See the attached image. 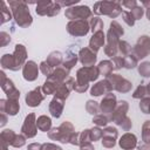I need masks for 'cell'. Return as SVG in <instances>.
Listing matches in <instances>:
<instances>
[{
	"label": "cell",
	"instance_id": "obj_1",
	"mask_svg": "<svg viewBox=\"0 0 150 150\" xmlns=\"http://www.w3.org/2000/svg\"><path fill=\"white\" fill-rule=\"evenodd\" d=\"M27 52L23 45H16L13 54H5L1 57V66L2 68L11 69V70H19L26 63Z\"/></svg>",
	"mask_w": 150,
	"mask_h": 150
},
{
	"label": "cell",
	"instance_id": "obj_2",
	"mask_svg": "<svg viewBox=\"0 0 150 150\" xmlns=\"http://www.w3.org/2000/svg\"><path fill=\"white\" fill-rule=\"evenodd\" d=\"M123 34H124V30L121 27V25L116 20H112L110 22V28L107 33V45L104 46V53L109 57L112 59V57L117 56L120 38Z\"/></svg>",
	"mask_w": 150,
	"mask_h": 150
},
{
	"label": "cell",
	"instance_id": "obj_3",
	"mask_svg": "<svg viewBox=\"0 0 150 150\" xmlns=\"http://www.w3.org/2000/svg\"><path fill=\"white\" fill-rule=\"evenodd\" d=\"M100 71L97 67H82L76 73V81L74 84V90L77 93H84L88 87L89 82L97 80Z\"/></svg>",
	"mask_w": 150,
	"mask_h": 150
},
{
	"label": "cell",
	"instance_id": "obj_4",
	"mask_svg": "<svg viewBox=\"0 0 150 150\" xmlns=\"http://www.w3.org/2000/svg\"><path fill=\"white\" fill-rule=\"evenodd\" d=\"M8 6L12 9V14L15 22L20 27L27 28L32 25L33 18L29 13L28 5L25 1H8Z\"/></svg>",
	"mask_w": 150,
	"mask_h": 150
},
{
	"label": "cell",
	"instance_id": "obj_5",
	"mask_svg": "<svg viewBox=\"0 0 150 150\" xmlns=\"http://www.w3.org/2000/svg\"><path fill=\"white\" fill-rule=\"evenodd\" d=\"M94 13L115 19L122 13V5L120 1H97L94 5Z\"/></svg>",
	"mask_w": 150,
	"mask_h": 150
},
{
	"label": "cell",
	"instance_id": "obj_6",
	"mask_svg": "<svg viewBox=\"0 0 150 150\" xmlns=\"http://www.w3.org/2000/svg\"><path fill=\"white\" fill-rule=\"evenodd\" d=\"M74 132V125L70 122L64 121L60 127L52 128L48 131V137L53 141H59L61 143H69L70 136Z\"/></svg>",
	"mask_w": 150,
	"mask_h": 150
},
{
	"label": "cell",
	"instance_id": "obj_7",
	"mask_svg": "<svg viewBox=\"0 0 150 150\" xmlns=\"http://www.w3.org/2000/svg\"><path fill=\"white\" fill-rule=\"evenodd\" d=\"M150 54V38L148 35H142L138 38L136 45L132 48V55L137 59H144Z\"/></svg>",
	"mask_w": 150,
	"mask_h": 150
},
{
	"label": "cell",
	"instance_id": "obj_8",
	"mask_svg": "<svg viewBox=\"0 0 150 150\" xmlns=\"http://www.w3.org/2000/svg\"><path fill=\"white\" fill-rule=\"evenodd\" d=\"M105 79L110 82V84L112 87V90H117L118 93H128V91L131 90V87H132L131 82L128 81L127 79L122 77L118 74H112L111 73Z\"/></svg>",
	"mask_w": 150,
	"mask_h": 150
},
{
	"label": "cell",
	"instance_id": "obj_9",
	"mask_svg": "<svg viewBox=\"0 0 150 150\" xmlns=\"http://www.w3.org/2000/svg\"><path fill=\"white\" fill-rule=\"evenodd\" d=\"M64 15L70 21H74V20H87L88 18L91 16V9L88 6H76V7L74 6V7L67 8Z\"/></svg>",
	"mask_w": 150,
	"mask_h": 150
},
{
	"label": "cell",
	"instance_id": "obj_10",
	"mask_svg": "<svg viewBox=\"0 0 150 150\" xmlns=\"http://www.w3.org/2000/svg\"><path fill=\"white\" fill-rule=\"evenodd\" d=\"M89 30L90 26L87 20H74L67 23V32L73 36H84Z\"/></svg>",
	"mask_w": 150,
	"mask_h": 150
},
{
	"label": "cell",
	"instance_id": "obj_11",
	"mask_svg": "<svg viewBox=\"0 0 150 150\" xmlns=\"http://www.w3.org/2000/svg\"><path fill=\"white\" fill-rule=\"evenodd\" d=\"M36 14L39 15H47V16H55L60 13L61 6L59 2L53 1H41L36 4Z\"/></svg>",
	"mask_w": 150,
	"mask_h": 150
},
{
	"label": "cell",
	"instance_id": "obj_12",
	"mask_svg": "<svg viewBox=\"0 0 150 150\" xmlns=\"http://www.w3.org/2000/svg\"><path fill=\"white\" fill-rule=\"evenodd\" d=\"M128 109H129V104L127 101H120L117 102V105L115 108V110L110 114L109 116V120L112 121L114 123H116L117 125L121 127L122 122L127 118V112H128Z\"/></svg>",
	"mask_w": 150,
	"mask_h": 150
},
{
	"label": "cell",
	"instance_id": "obj_13",
	"mask_svg": "<svg viewBox=\"0 0 150 150\" xmlns=\"http://www.w3.org/2000/svg\"><path fill=\"white\" fill-rule=\"evenodd\" d=\"M1 88L6 93L8 100H19L20 97V91L15 88L14 83L12 80H9L4 71H1Z\"/></svg>",
	"mask_w": 150,
	"mask_h": 150
},
{
	"label": "cell",
	"instance_id": "obj_14",
	"mask_svg": "<svg viewBox=\"0 0 150 150\" xmlns=\"http://www.w3.org/2000/svg\"><path fill=\"white\" fill-rule=\"evenodd\" d=\"M38 132V125H36V120H35V114H29L26 116L25 122L21 127V134L25 135L28 138H32L36 135Z\"/></svg>",
	"mask_w": 150,
	"mask_h": 150
},
{
	"label": "cell",
	"instance_id": "obj_15",
	"mask_svg": "<svg viewBox=\"0 0 150 150\" xmlns=\"http://www.w3.org/2000/svg\"><path fill=\"white\" fill-rule=\"evenodd\" d=\"M25 100H26V104L28 107L35 108V107L40 105L41 102L45 100V94L42 91V87H36L35 89H33L29 93H27Z\"/></svg>",
	"mask_w": 150,
	"mask_h": 150
},
{
	"label": "cell",
	"instance_id": "obj_16",
	"mask_svg": "<svg viewBox=\"0 0 150 150\" xmlns=\"http://www.w3.org/2000/svg\"><path fill=\"white\" fill-rule=\"evenodd\" d=\"M74 84H75V80L73 77H68L67 80H64L62 83L59 84L55 94H54V97H57V98H61V100H66L70 91L74 89Z\"/></svg>",
	"mask_w": 150,
	"mask_h": 150
},
{
	"label": "cell",
	"instance_id": "obj_17",
	"mask_svg": "<svg viewBox=\"0 0 150 150\" xmlns=\"http://www.w3.org/2000/svg\"><path fill=\"white\" fill-rule=\"evenodd\" d=\"M118 136L117 129L114 127H107L103 130V136H102V145L104 148H114L116 144V138Z\"/></svg>",
	"mask_w": 150,
	"mask_h": 150
},
{
	"label": "cell",
	"instance_id": "obj_18",
	"mask_svg": "<svg viewBox=\"0 0 150 150\" xmlns=\"http://www.w3.org/2000/svg\"><path fill=\"white\" fill-rule=\"evenodd\" d=\"M79 60L83 67H93L96 62V53H94L89 47L81 48L79 52Z\"/></svg>",
	"mask_w": 150,
	"mask_h": 150
},
{
	"label": "cell",
	"instance_id": "obj_19",
	"mask_svg": "<svg viewBox=\"0 0 150 150\" xmlns=\"http://www.w3.org/2000/svg\"><path fill=\"white\" fill-rule=\"evenodd\" d=\"M116 105H117L116 96L112 93H109V94L104 95V97L102 98L101 104H100V110L104 115H108V114H111L115 110Z\"/></svg>",
	"mask_w": 150,
	"mask_h": 150
},
{
	"label": "cell",
	"instance_id": "obj_20",
	"mask_svg": "<svg viewBox=\"0 0 150 150\" xmlns=\"http://www.w3.org/2000/svg\"><path fill=\"white\" fill-rule=\"evenodd\" d=\"M112 87L110 84V82L104 79L102 81H98L97 83H95L91 88H90V95L91 96H101V95H107L109 93H111Z\"/></svg>",
	"mask_w": 150,
	"mask_h": 150
},
{
	"label": "cell",
	"instance_id": "obj_21",
	"mask_svg": "<svg viewBox=\"0 0 150 150\" xmlns=\"http://www.w3.org/2000/svg\"><path fill=\"white\" fill-rule=\"evenodd\" d=\"M22 75L26 81H35L39 75V67L34 61H27L22 67Z\"/></svg>",
	"mask_w": 150,
	"mask_h": 150
},
{
	"label": "cell",
	"instance_id": "obj_22",
	"mask_svg": "<svg viewBox=\"0 0 150 150\" xmlns=\"http://www.w3.org/2000/svg\"><path fill=\"white\" fill-rule=\"evenodd\" d=\"M0 107H1V112H5L9 116H14L19 112L20 110V104L18 103L16 100H0Z\"/></svg>",
	"mask_w": 150,
	"mask_h": 150
},
{
	"label": "cell",
	"instance_id": "obj_23",
	"mask_svg": "<svg viewBox=\"0 0 150 150\" xmlns=\"http://www.w3.org/2000/svg\"><path fill=\"white\" fill-rule=\"evenodd\" d=\"M118 144L124 150H134L136 148V145H137V138H136V136L134 134L127 132L120 138Z\"/></svg>",
	"mask_w": 150,
	"mask_h": 150
},
{
	"label": "cell",
	"instance_id": "obj_24",
	"mask_svg": "<svg viewBox=\"0 0 150 150\" xmlns=\"http://www.w3.org/2000/svg\"><path fill=\"white\" fill-rule=\"evenodd\" d=\"M104 41H105V35H104V33H103L102 30H101V32H97V33L93 34L91 39L89 40V48H90L94 53H96V52H98V49H100L101 47H103Z\"/></svg>",
	"mask_w": 150,
	"mask_h": 150
},
{
	"label": "cell",
	"instance_id": "obj_25",
	"mask_svg": "<svg viewBox=\"0 0 150 150\" xmlns=\"http://www.w3.org/2000/svg\"><path fill=\"white\" fill-rule=\"evenodd\" d=\"M63 107H64V100L54 97L49 103V112H50V115L53 117H55V118H59L62 115Z\"/></svg>",
	"mask_w": 150,
	"mask_h": 150
},
{
	"label": "cell",
	"instance_id": "obj_26",
	"mask_svg": "<svg viewBox=\"0 0 150 150\" xmlns=\"http://www.w3.org/2000/svg\"><path fill=\"white\" fill-rule=\"evenodd\" d=\"M68 75H69V70L66 69V68L62 66V67H57L56 69H54L53 73H52V75L48 76L47 79H49V80L54 81L55 83L60 84V83H62L64 80H67V79L69 77Z\"/></svg>",
	"mask_w": 150,
	"mask_h": 150
},
{
	"label": "cell",
	"instance_id": "obj_27",
	"mask_svg": "<svg viewBox=\"0 0 150 150\" xmlns=\"http://www.w3.org/2000/svg\"><path fill=\"white\" fill-rule=\"evenodd\" d=\"M36 125L40 131L47 132L52 129V120H50V117H48L46 115H41L36 120Z\"/></svg>",
	"mask_w": 150,
	"mask_h": 150
},
{
	"label": "cell",
	"instance_id": "obj_28",
	"mask_svg": "<svg viewBox=\"0 0 150 150\" xmlns=\"http://www.w3.org/2000/svg\"><path fill=\"white\" fill-rule=\"evenodd\" d=\"M46 62H47L52 68H53V67H56V68H57V66H60V64L62 63V54H61L60 52H52V53L48 55Z\"/></svg>",
	"mask_w": 150,
	"mask_h": 150
},
{
	"label": "cell",
	"instance_id": "obj_29",
	"mask_svg": "<svg viewBox=\"0 0 150 150\" xmlns=\"http://www.w3.org/2000/svg\"><path fill=\"white\" fill-rule=\"evenodd\" d=\"M97 69L100 71V75H104L105 77L111 74L114 67H112V62L111 61H108V60H104V61H101L97 66Z\"/></svg>",
	"mask_w": 150,
	"mask_h": 150
},
{
	"label": "cell",
	"instance_id": "obj_30",
	"mask_svg": "<svg viewBox=\"0 0 150 150\" xmlns=\"http://www.w3.org/2000/svg\"><path fill=\"white\" fill-rule=\"evenodd\" d=\"M77 57H79V55H76L75 53H71L70 50H68V53H67V57H66V60L63 61L62 66H63L66 69L70 70V69L76 64V62H77Z\"/></svg>",
	"mask_w": 150,
	"mask_h": 150
},
{
	"label": "cell",
	"instance_id": "obj_31",
	"mask_svg": "<svg viewBox=\"0 0 150 150\" xmlns=\"http://www.w3.org/2000/svg\"><path fill=\"white\" fill-rule=\"evenodd\" d=\"M57 87H59L57 83H55L54 81L47 79L46 82H45V84L42 86V91H43L45 95H54L55 91H56V89H57Z\"/></svg>",
	"mask_w": 150,
	"mask_h": 150
},
{
	"label": "cell",
	"instance_id": "obj_32",
	"mask_svg": "<svg viewBox=\"0 0 150 150\" xmlns=\"http://www.w3.org/2000/svg\"><path fill=\"white\" fill-rule=\"evenodd\" d=\"M89 26H90V30L95 34V33L102 30V28H103V21L98 16H93L89 20Z\"/></svg>",
	"mask_w": 150,
	"mask_h": 150
},
{
	"label": "cell",
	"instance_id": "obj_33",
	"mask_svg": "<svg viewBox=\"0 0 150 150\" xmlns=\"http://www.w3.org/2000/svg\"><path fill=\"white\" fill-rule=\"evenodd\" d=\"M142 139L144 143L150 144V120L145 121L142 125Z\"/></svg>",
	"mask_w": 150,
	"mask_h": 150
},
{
	"label": "cell",
	"instance_id": "obj_34",
	"mask_svg": "<svg viewBox=\"0 0 150 150\" xmlns=\"http://www.w3.org/2000/svg\"><path fill=\"white\" fill-rule=\"evenodd\" d=\"M15 136H16V134H15L13 130L6 129V130H4V131L1 132V141L6 142L8 145H12V143H13Z\"/></svg>",
	"mask_w": 150,
	"mask_h": 150
},
{
	"label": "cell",
	"instance_id": "obj_35",
	"mask_svg": "<svg viewBox=\"0 0 150 150\" xmlns=\"http://www.w3.org/2000/svg\"><path fill=\"white\" fill-rule=\"evenodd\" d=\"M0 6H1V19H2L1 23H5V22H7V21H9L12 19V14H11V12H9V9H8V7H7L5 1H1Z\"/></svg>",
	"mask_w": 150,
	"mask_h": 150
},
{
	"label": "cell",
	"instance_id": "obj_36",
	"mask_svg": "<svg viewBox=\"0 0 150 150\" xmlns=\"http://www.w3.org/2000/svg\"><path fill=\"white\" fill-rule=\"evenodd\" d=\"M109 121H110L109 117L104 114H98V115L94 116V118H93V122L96 127H105Z\"/></svg>",
	"mask_w": 150,
	"mask_h": 150
},
{
	"label": "cell",
	"instance_id": "obj_37",
	"mask_svg": "<svg viewBox=\"0 0 150 150\" xmlns=\"http://www.w3.org/2000/svg\"><path fill=\"white\" fill-rule=\"evenodd\" d=\"M138 63V60L132 55V54H129L128 56H124V64L123 67L127 68V69H132L137 66Z\"/></svg>",
	"mask_w": 150,
	"mask_h": 150
},
{
	"label": "cell",
	"instance_id": "obj_38",
	"mask_svg": "<svg viewBox=\"0 0 150 150\" xmlns=\"http://www.w3.org/2000/svg\"><path fill=\"white\" fill-rule=\"evenodd\" d=\"M86 110H87L89 114L96 116V115H98L100 105L97 104V102H95V101H93V100H89V101L87 102V104H86Z\"/></svg>",
	"mask_w": 150,
	"mask_h": 150
},
{
	"label": "cell",
	"instance_id": "obj_39",
	"mask_svg": "<svg viewBox=\"0 0 150 150\" xmlns=\"http://www.w3.org/2000/svg\"><path fill=\"white\" fill-rule=\"evenodd\" d=\"M118 52L123 55V57L124 56H128L131 52H132V49H131V46L127 42V41H120L118 42Z\"/></svg>",
	"mask_w": 150,
	"mask_h": 150
},
{
	"label": "cell",
	"instance_id": "obj_40",
	"mask_svg": "<svg viewBox=\"0 0 150 150\" xmlns=\"http://www.w3.org/2000/svg\"><path fill=\"white\" fill-rule=\"evenodd\" d=\"M138 73L143 77H150V62L145 61L138 64Z\"/></svg>",
	"mask_w": 150,
	"mask_h": 150
},
{
	"label": "cell",
	"instance_id": "obj_41",
	"mask_svg": "<svg viewBox=\"0 0 150 150\" xmlns=\"http://www.w3.org/2000/svg\"><path fill=\"white\" fill-rule=\"evenodd\" d=\"M145 95H148V93H146V86L139 84V86L136 88V90L134 91L132 97H134V98H144Z\"/></svg>",
	"mask_w": 150,
	"mask_h": 150
},
{
	"label": "cell",
	"instance_id": "obj_42",
	"mask_svg": "<svg viewBox=\"0 0 150 150\" xmlns=\"http://www.w3.org/2000/svg\"><path fill=\"white\" fill-rule=\"evenodd\" d=\"M80 146L86 144V143H90L91 142V138H90V129H86L83 131L80 132Z\"/></svg>",
	"mask_w": 150,
	"mask_h": 150
},
{
	"label": "cell",
	"instance_id": "obj_43",
	"mask_svg": "<svg viewBox=\"0 0 150 150\" xmlns=\"http://www.w3.org/2000/svg\"><path fill=\"white\" fill-rule=\"evenodd\" d=\"M103 136V130L100 128V127H95L93 129H90V138H91V142L94 141H98L100 138H102Z\"/></svg>",
	"mask_w": 150,
	"mask_h": 150
},
{
	"label": "cell",
	"instance_id": "obj_44",
	"mask_svg": "<svg viewBox=\"0 0 150 150\" xmlns=\"http://www.w3.org/2000/svg\"><path fill=\"white\" fill-rule=\"evenodd\" d=\"M26 143V136L25 135H21V134H16L13 143H12V146H15V148H21L22 145H25Z\"/></svg>",
	"mask_w": 150,
	"mask_h": 150
},
{
	"label": "cell",
	"instance_id": "obj_45",
	"mask_svg": "<svg viewBox=\"0 0 150 150\" xmlns=\"http://www.w3.org/2000/svg\"><path fill=\"white\" fill-rule=\"evenodd\" d=\"M122 16H123V20H124V22L128 25V26H134L135 25V18L132 16V14L130 13V12H128V11H124V12H122Z\"/></svg>",
	"mask_w": 150,
	"mask_h": 150
},
{
	"label": "cell",
	"instance_id": "obj_46",
	"mask_svg": "<svg viewBox=\"0 0 150 150\" xmlns=\"http://www.w3.org/2000/svg\"><path fill=\"white\" fill-rule=\"evenodd\" d=\"M139 108L144 114H150V97L142 98V101L139 103Z\"/></svg>",
	"mask_w": 150,
	"mask_h": 150
},
{
	"label": "cell",
	"instance_id": "obj_47",
	"mask_svg": "<svg viewBox=\"0 0 150 150\" xmlns=\"http://www.w3.org/2000/svg\"><path fill=\"white\" fill-rule=\"evenodd\" d=\"M130 13L132 14V16L135 18V20H139L142 16H143V14H144V9H143V7L142 6H136V7H134L131 11H130Z\"/></svg>",
	"mask_w": 150,
	"mask_h": 150
},
{
	"label": "cell",
	"instance_id": "obj_48",
	"mask_svg": "<svg viewBox=\"0 0 150 150\" xmlns=\"http://www.w3.org/2000/svg\"><path fill=\"white\" fill-rule=\"evenodd\" d=\"M40 70L42 71V74L43 75H46L47 77L48 76H50L52 75V73H53V68L46 62V61H42L41 63H40Z\"/></svg>",
	"mask_w": 150,
	"mask_h": 150
},
{
	"label": "cell",
	"instance_id": "obj_49",
	"mask_svg": "<svg viewBox=\"0 0 150 150\" xmlns=\"http://www.w3.org/2000/svg\"><path fill=\"white\" fill-rule=\"evenodd\" d=\"M111 62H112V67H114V69H120V68H122L123 64H124V57L117 55V56L112 57V61H111Z\"/></svg>",
	"mask_w": 150,
	"mask_h": 150
},
{
	"label": "cell",
	"instance_id": "obj_50",
	"mask_svg": "<svg viewBox=\"0 0 150 150\" xmlns=\"http://www.w3.org/2000/svg\"><path fill=\"white\" fill-rule=\"evenodd\" d=\"M0 40H1V46H6L8 42H11V35L6 32H1L0 33Z\"/></svg>",
	"mask_w": 150,
	"mask_h": 150
},
{
	"label": "cell",
	"instance_id": "obj_51",
	"mask_svg": "<svg viewBox=\"0 0 150 150\" xmlns=\"http://www.w3.org/2000/svg\"><path fill=\"white\" fill-rule=\"evenodd\" d=\"M41 150H62V148L56 144H53V143H45V144H42Z\"/></svg>",
	"mask_w": 150,
	"mask_h": 150
},
{
	"label": "cell",
	"instance_id": "obj_52",
	"mask_svg": "<svg viewBox=\"0 0 150 150\" xmlns=\"http://www.w3.org/2000/svg\"><path fill=\"white\" fill-rule=\"evenodd\" d=\"M80 132H74L71 136H70V139H69V143L73 144V145H80Z\"/></svg>",
	"mask_w": 150,
	"mask_h": 150
},
{
	"label": "cell",
	"instance_id": "obj_53",
	"mask_svg": "<svg viewBox=\"0 0 150 150\" xmlns=\"http://www.w3.org/2000/svg\"><path fill=\"white\" fill-rule=\"evenodd\" d=\"M122 6H124V7H127L128 9H132L134 7H136L137 6V2L135 1V0H129V1H122V4H121Z\"/></svg>",
	"mask_w": 150,
	"mask_h": 150
},
{
	"label": "cell",
	"instance_id": "obj_54",
	"mask_svg": "<svg viewBox=\"0 0 150 150\" xmlns=\"http://www.w3.org/2000/svg\"><path fill=\"white\" fill-rule=\"evenodd\" d=\"M42 149V144L40 143H30L27 146V150H41Z\"/></svg>",
	"mask_w": 150,
	"mask_h": 150
},
{
	"label": "cell",
	"instance_id": "obj_55",
	"mask_svg": "<svg viewBox=\"0 0 150 150\" xmlns=\"http://www.w3.org/2000/svg\"><path fill=\"white\" fill-rule=\"evenodd\" d=\"M80 150H95V149H94V146H93L91 143H86V144L81 145Z\"/></svg>",
	"mask_w": 150,
	"mask_h": 150
},
{
	"label": "cell",
	"instance_id": "obj_56",
	"mask_svg": "<svg viewBox=\"0 0 150 150\" xmlns=\"http://www.w3.org/2000/svg\"><path fill=\"white\" fill-rule=\"evenodd\" d=\"M6 115H7V114L1 112V127H4V125L6 124V122H7V117H6Z\"/></svg>",
	"mask_w": 150,
	"mask_h": 150
},
{
	"label": "cell",
	"instance_id": "obj_57",
	"mask_svg": "<svg viewBox=\"0 0 150 150\" xmlns=\"http://www.w3.org/2000/svg\"><path fill=\"white\" fill-rule=\"evenodd\" d=\"M139 150H150V144L144 143V144L139 145Z\"/></svg>",
	"mask_w": 150,
	"mask_h": 150
},
{
	"label": "cell",
	"instance_id": "obj_58",
	"mask_svg": "<svg viewBox=\"0 0 150 150\" xmlns=\"http://www.w3.org/2000/svg\"><path fill=\"white\" fill-rule=\"evenodd\" d=\"M142 6H143V7H146V9L150 8V1H143V2H142Z\"/></svg>",
	"mask_w": 150,
	"mask_h": 150
},
{
	"label": "cell",
	"instance_id": "obj_59",
	"mask_svg": "<svg viewBox=\"0 0 150 150\" xmlns=\"http://www.w3.org/2000/svg\"><path fill=\"white\" fill-rule=\"evenodd\" d=\"M145 15H146L148 20L150 21V8H148V9H146V13H145Z\"/></svg>",
	"mask_w": 150,
	"mask_h": 150
},
{
	"label": "cell",
	"instance_id": "obj_60",
	"mask_svg": "<svg viewBox=\"0 0 150 150\" xmlns=\"http://www.w3.org/2000/svg\"><path fill=\"white\" fill-rule=\"evenodd\" d=\"M146 93H148V95H150V82L146 86Z\"/></svg>",
	"mask_w": 150,
	"mask_h": 150
}]
</instances>
